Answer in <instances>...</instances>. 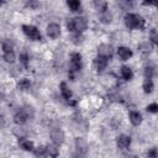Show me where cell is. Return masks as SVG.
<instances>
[{"label":"cell","instance_id":"6da1fadb","mask_svg":"<svg viewBox=\"0 0 158 158\" xmlns=\"http://www.w3.org/2000/svg\"><path fill=\"white\" fill-rule=\"evenodd\" d=\"M125 23L130 28H143L144 27L143 17L135 15V14H127L125 16Z\"/></svg>","mask_w":158,"mask_h":158},{"label":"cell","instance_id":"7a4b0ae2","mask_svg":"<svg viewBox=\"0 0 158 158\" xmlns=\"http://www.w3.org/2000/svg\"><path fill=\"white\" fill-rule=\"evenodd\" d=\"M67 27L72 32H81L86 28V20L84 17H74L68 22Z\"/></svg>","mask_w":158,"mask_h":158},{"label":"cell","instance_id":"3957f363","mask_svg":"<svg viewBox=\"0 0 158 158\" xmlns=\"http://www.w3.org/2000/svg\"><path fill=\"white\" fill-rule=\"evenodd\" d=\"M22 30H23L25 35H26L27 37H30L31 40H35V41H40V40H41V33H40V31H38L35 26L23 25V26H22Z\"/></svg>","mask_w":158,"mask_h":158},{"label":"cell","instance_id":"277c9868","mask_svg":"<svg viewBox=\"0 0 158 158\" xmlns=\"http://www.w3.org/2000/svg\"><path fill=\"white\" fill-rule=\"evenodd\" d=\"M98 52H99V57H102L105 59H109L112 57V53H114V49L110 44H100L99 48H98Z\"/></svg>","mask_w":158,"mask_h":158},{"label":"cell","instance_id":"5b68a950","mask_svg":"<svg viewBox=\"0 0 158 158\" xmlns=\"http://www.w3.org/2000/svg\"><path fill=\"white\" fill-rule=\"evenodd\" d=\"M51 138H52V141H53L56 144H60V143H63V141H64V133H63V131L59 130V128H53V130L51 131Z\"/></svg>","mask_w":158,"mask_h":158},{"label":"cell","instance_id":"8992f818","mask_svg":"<svg viewBox=\"0 0 158 158\" xmlns=\"http://www.w3.org/2000/svg\"><path fill=\"white\" fill-rule=\"evenodd\" d=\"M47 35L51 38H57L60 35V27L57 23H49L47 27Z\"/></svg>","mask_w":158,"mask_h":158},{"label":"cell","instance_id":"52a82bcc","mask_svg":"<svg viewBox=\"0 0 158 158\" xmlns=\"http://www.w3.org/2000/svg\"><path fill=\"white\" fill-rule=\"evenodd\" d=\"M75 147H77V149H78V152L80 154H85L88 152V143L81 137H77L75 138Z\"/></svg>","mask_w":158,"mask_h":158},{"label":"cell","instance_id":"ba28073f","mask_svg":"<svg viewBox=\"0 0 158 158\" xmlns=\"http://www.w3.org/2000/svg\"><path fill=\"white\" fill-rule=\"evenodd\" d=\"M27 118H28V116H27V114H26L25 110H20V111L16 112L15 116H14V121H15L17 125H22V123H25V122L27 121Z\"/></svg>","mask_w":158,"mask_h":158},{"label":"cell","instance_id":"9c48e42d","mask_svg":"<svg viewBox=\"0 0 158 158\" xmlns=\"http://www.w3.org/2000/svg\"><path fill=\"white\" fill-rule=\"evenodd\" d=\"M80 60H81V56L79 53H73L72 54V70H79L81 64H80Z\"/></svg>","mask_w":158,"mask_h":158},{"label":"cell","instance_id":"30bf717a","mask_svg":"<svg viewBox=\"0 0 158 158\" xmlns=\"http://www.w3.org/2000/svg\"><path fill=\"white\" fill-rule=\"evenodd\" d=\"M130 143H131V138H130L128 136L121 135V136L117 137V146H118L120 148L125 149V148H127V147L130 146Z\"/></svg>","mask_w":158,"mask_h":158},{"label":"cell","instance_id":"8fae6325","mask_svg":"<svg viewBox=\"0 0 158 158\" xmlns=\"http://www.w3.org/2000/svg\"><path fill=\"white\" fill-rule=\"evenodd\" d=\"M117 53H118V56H120V58H121L122 60H127V59L131 58V56H132L131 49L127 48V47H118Z\"/></svg>","mask_w":158,"mask_h":158},{"label":"cell","instance_id":"7c38bea8","mask_svg":"<svg viewBox=\"0 0 158 158\" xmlns=\"http://www.w3.org/2000/svg\"><path fill=\"white\" fill-rule=\"evenodd\" d=\"M106 64H107V59H105L102 57H98L95 59V65H96V68H98L99 72H102L106 68Z\"/></svg>","mask_w":158,"mask_h":158},{"label":"cell","instance_id":"4fadbf2b","mask_svg":"<svg viewBox=\"0 0 158 158\" xmlns=\"http://www.w3.org/2000/svg\"><path fill=\"white\" fill-rule=\"evenodd\" d=\"M130 120H131V122H132L135 126H138V125L142 122V116H141V114L133 111V112L130 114Z\"/></svg>","mask_w":158,"mask_h":158},{"label":"cell","instance_id":"5bb4252c","mask_svg":"<svg viewBox=\"0 0 158 158\" xmlns=\"http://www.w3.org/2000/svg\"><path fill=\"white\" fill-rule=\"evenodd\" d=\"M20 146L25 149V151H33V143L28 139H25V138H21L20 139Z\"/></svg>","mask_w":158,"mask_h":158},{"label":"cell","instance_id":"9a60e30c","mask_svg":"<svg viewBox=\"0 0 158 158\" xmlns=\"http://www.w3.org/2000/svg\"><path fill=\"white\" fill-rule=\"evenodd\" d=\"M60 93H62L63 98L67 99V100H69L70 96H72V93H70V90L68 89V86H67L65 83H62V84H60Z\"/></svg>","mask_w":158,"mask_h":158},{"label":"cell","instance_id":"2e32d148","mask_svg":"<svg viewBox=\"0 0 158 158\" xmlns=\"http://www.w3.org/2000/svg\"><path fill=\"white\" fill-rule=\"evenodd\" d=\"M46 152L52 157V158H57L58 157V148L56 147V146H53V144H49V146H47L46 147Z\"/></svg>","mask_w":158,"mask_h":158},{"label":"cell","instance_id":"e0dca14e","mask_svg":"<svg viewBox=\"0 0 158 158\" xmlns=\"http://www.w3.org/2000/svg\"><path fill=\"white\" fill-rule=\"evenodd\" d=\"M121 74H122V77H123V79H126V80H130L131 78H132V70L128 68V67H122L121 68Z\"/></svg>","mask_w":158,"mask_h":158},{"label":"cell","instance_id":"ac0fdd59","mask_svg":"<svg viewBox=\"0 0 158 158\" xmlns=\"http://www.w3.org/2000/svg\"><path fill=\"white\" fill-rule=\"evenodd\" d=\"M4 59L9 63H12L15 60V53L11 51H4Z\"/></svg>","mask_w":158,"mask_h":158},{"label":"cell","instance_id":"d6986e66","mask_svg":"<svg viewBox=\"0 0 158 158\" xmlns=\"http://www.w3.org/2000/svg\"><path fill=\"white\" fill-rule=\"evenodd\" d=\"M68 6L70 7V10L72 11H79V9H80V2L78 1V0H70V1H68Z\"/></svg>","mask_w":158,"mask_h":158},{"label":"cell","instance_id":"ffe728a7","mask_svg":"<svg viewBox=\"0 0 158 158\" xmlns=\"http://www.w3.org/2000/svg\"><path fill=\"white\" fill-rule=\"evenodd\" d=\"M100 20L104 22V23H109L111 22V14H109V11H101V16H100Z\"/></svg>","mask_w":158,"mask_h":158},{"label":"cell","instance_id":"44dd1931","mask_svg":"<svg viewBox=\"0 0 158 158\" xmlns=\"http://www.w3.org/2000/svg\"><path fill=\"white\" fill-rule=\"evenodd\" d=\"M143 89H144V93H147V94L152 93V90H153V83H152L151 79H146V81L143 84Z\"/></svg>","mask_w":158,"mask_h":158},{"label":"cell","instance_id":"7402d4cb","mask_svg":"<svg viewBox=\"0 0 158 158\" xmlns=\"http://www.w3.org/2000/svg\"><path fill=\"white\" fill-rule=\"evenodd\" d=\"M17 86L21 89V90H27L28 88H30V80L28 79H21L20 81H19V84H17Z\"/></svg>","mask_w":158,"mask_h":158},{"label":"cell","instance_id":"603a6c76","mask_svg":"<svg viewBox=\"0 0 158 158\" xmlns=\"http://www.w3.org/2000/svg\"><path fill=\"white\" fill-rule=\"evenodd\" d=\"M33 152H35L36 156H43V154L46 153V147H44V146H40V147H37Z\"/></svg>","mask_w":158,"mask_h":158},{"label":"cell","instance_id":"cb8c5ba5","mask_svg":"<svg viewBox=\"0 0 158 158\" xmlns=\"http://www.w3.org/2000/svg\"><path fill=\"white\" fill-rule=\"evenodd\" d=\"M147 111H148V112H153V114L157 112V111H158V105H157V104H151V105H148V106H147Z\"/></svg>","mask_w":158,"mask_h":158},{"label":"cell","instance_id":"d4e9b609","mask_svg":"<svg viewBox=\"0 0 158 158\" xmlns=\"http://www.w3.org/2000/svg\"><path fill=\"white\" fill-rule=\"evenodd\" d=\"M144 74H146V79H152V74H153L152 68H146Z\"/></svg>","mask_w":158,"mask_h":158},{"label":"cell","instance_id":"484cf974","mask_svg":"<svg viewBox=\"0 0 158 158\" xmlns=\"http://www.w3.org/2000/svg\"><path fill=\"white\" fill-rule=\"evenodd\" d=\"M148 157H149V158H156V157H157V149H156V148H152V149L148 152Z\"/></svg>","mask_w":158,"mask_h":158},{"label":"cell","instance_id":"4316f807","mask_svg":"<svg viewBox=\"0 0 158 158\" xmlns=\"http://www.w3.org/2000/svg\"><path fill=\"white\" fill-rule=\"evenodd\" d=\"M20 59H21V62L27 67V54H25V53L21 54V56H20Z\"/></svg>","mask_w":158,"mask_h":158},{"label":"cell","instance_id":"83f0119b","mask_svg":"<svg viewBox=\"0 0 158 158\" xmlns=\"http://www.w3.org/2000/svg\"><path fill=\"white\" fill-rule=\"evenodd\" d=\"M156 38H157V36H156V31L153 30V31H152V40H153V42H154V43L157 42V40H156Z\"/></svg>","mask_w":158,"mask_h":158},{"label":"cell","instance_id":"f1b7e54d","mask_svg":"<svg viewBox=\"0 0 158 158\" xmlns=\"http://www.w3.org/2000/svg\"><path fill=\"white\" fill-rule=\"evenodd\" d=\"M73 158H84V157H81V156H78V154H74V156H73Z\"/></svg>","mask_w":158,"mask_h":158}]
</instances>
